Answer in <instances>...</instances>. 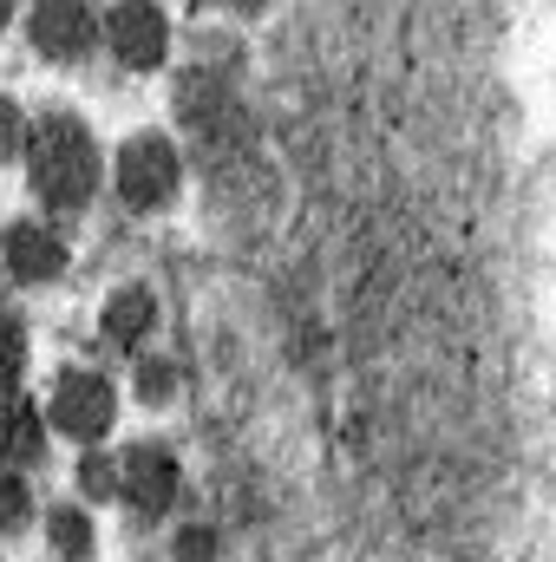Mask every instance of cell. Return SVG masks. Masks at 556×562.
<instances>
[{"mask_svg":"<svg viewBox=\"0 0 556 562\" xmlns=\"http://www.w3.org/2000/svg\"><path fill=\"white\" fill-rule=\"evenodd\" d=\"M26 177H33L46 210L79 216L92 203V190H99V144H92V132L73 112L33 119V132H26Z\"/></svg>","mask_w":556,"mask_h":562,"instance_id":"cell-1","label":"cell"},{"mask_svg":"<svg viewBox=\"0 0 556 562\" xmlns=\"http://www.w3.org/2000/svg\"><path fill=\"white\" fill-rule=\"evenodd\" d=\"M184 183V157L164 132H132L119 144V196L132 210H164Z\"/></svg>","mask_w":556,"mask_h":562,"instance_id":"cell-2","label":"cell"},{"mask_svg":"<svg viewBox=\"0 0 556 562\" xmlns=\"http://www.w3.org/2000/svg\"><path fill=\"white\" fill-rule=\"evenodd\" d=\"M112 413H119L112 380H105V373H86V367H66L59 386H53V406H46V419L59 425V431H73L79 445L105 438V431H112Z\"/></svg>","mask_w":556,"mask_h":562,"instance_id":"cell-3","label":"cell"},{"mask_svg":"<svg viewBox=\"0 0 556 562\" xmlns=\"http://www.w3.org/2000/svg\"><path fill=\"white\" fill-rule=\"evenodd\" d=\"M26 33H33V46L46 53V59H86L92 53V40L105 33V20H92V7H79V0H46V7H33L26 13Z\"/></svg>","mask_w":556,"mask_h":562,"instance_id":"cell-4","label":"cell"},{"mask_svg":"<svg viewBox=\"0 0 556 562\" xmlns=\"http://www.w3.org/2000/svg\"><path fill=\"white\" fill-rule=\"evenodd\" d=\"M125 504H132V517H164L170 504H177V451L170 445H132L125 451V491H119Z\"/></svg>","mask_w":556,"mask_h":562,"instance_id":"cell-5","label":"cell"},{"mask_svg":"<svg viewBox=\"0 0 556 562\" xmlns=\"http://www.w3.org/2000/svg\"><path fill=\"white\" fill-rule=\"evenodd\" d=\"M164 13L157 7H144V0H125V7H112L105 13V40H112V53L125 59V66H157L164 59Z\"/></svg>","mask_w":556,"mask_h":562,"instance_id":"cell-6","label":"cell"},{"mask_svg":"<svg viewBox=\"0 0 556 562\" xmlns=\"http://www.w3.org/2000/svg\"><path fill=\"white\" fill-rule=\"evenodd\" d=\"M7 269L20 281H53L66 269L59 229H46V223H13V229H7Z\"/></svg>","mask_w":556,"mask_h":562,"instance_id":"cell-7","label":"cell"},{"mask_svg":"<svg viewBox=\"0 0 556 562\" xmlns=\"http://www.w3.org/2000/svg\"><path fill=\"white\" fill-rule=\"evenodd\" d=\"M151 327H157V294H151L144 281H125V288L105 301V340L125 347V353H138V340Z\"/></svg>","mask_w":556,"mask_h":562,"instance_id":"cell-8","label":"cell"},{"mask_svg":"<svg viewBox=\"0 0 556 562\" xmlns=\"http://www.w3.org/2000/svg\"><path fill=\"white\" fill-rule=\"evenodd\" d=\"M46 451V425L33 413V400H7L0 406V458L7 464H40Z\"/></svg>","mask_w":556,"mask_h":562,"instance_id":"cell-9","label":"cell"},{"mask_svg":"<svg viewBox=\"0 0 556 562\" xmlns=\"http://www.w3.org/2000/svg\"><path fill=\"white\" fill-rule=\"evenodd\" d=\"M46 537H53V550H59V557H73V562L92 557V524H86V510H79V504H59V510L46 517Z\"/></svg>","mask_w":556,"mask_h":562,"instance_id":"cell-10","label":"cell"},{"mask_svg":"<svg viewBox=\"0 0 556 562\" xmlns=\"http://www.w3.org/2000/svg\"><path fill=\"white\" fill-rule=\"evenodd\" d=\"M79 491H86V497H112V491H125V464H112L105 451H86V458H79Z\"/></svg>","mask_w":556,"mask_h":562,"instance_id":"cell-11","label":"cell"},{"mask_svg":"<svg viewBox=\"0 0 556 562\" xmlns=\"http://www.w3.org/2000/svg\"><path fill=\"white\" fill-rule=\"evenodd\" d=\"M20 367H26V334H20V321H13V314L0 307V400L13 393Z\"/></svg>","mask_w":556,"mask_h":562,"instance_id":"cell-12","label":"cell"},{"mask_svg":"<svg viewBox=\"0 0 556 562\" xmlns=\"http://www.w3.org/2000/svg\"><path fill=\"white\" fill-rule=\"evenodd\" d=\"M26 517H33V491L20 484V471L0 464V530H20Z\"/></svg>","mask_w":556,"mask_h":562,"instance_id":"cell-13","label":"cell"},{"mask_svg":"<svg viewBox=\"0 0 556 562\" xmlns=\"http://www.w3.org/2000/svg\"><path fill=\"white\" fill-rule=\"evenodd\" d=\"M170 386H177L170 360H138V400H151V406H164V400H170Z\"/></svg>","mask_w":556,"mask_h":562,"instance_id":"cell-14","label":"cell"},{"mask_svg":"<svg viewBox=\"0 0 556 562\" xmlns=\"http://www.w3.org/2000/svg\"><path fill=\"white\" fill-rule=\"evenodd\" d=\"M177 562H216V537H210L203 524H190V530L177 537Z\"/></svg>","mask_w":556,"mask_h":562,"instance_id":"cell-15","label":"cell"},{"mask_svg":"<svg viewBox=\"0 0 556 562\" xmlns=\"http://www.w3.org/2000/svg\"><path fill=\"white\" fill-rule=\"evenodd\" d=\"M20 144H26V132H20V112H13V99L0 92V164H7Z\"/></svg>","mask_w":556,"mask_h":562,"instance_id":"cell-16","label":"cell"},{"mask_svg":"<svg viewBox=\"0 0 556 562\" xmlns=\"http://www.w3.org/2000/svg\"><path fill=\"white\" fill-rule=\"evenodd\" d=\"M0 26H7V7H0Z\"/></svg>","mask_w":556,"mask_h":562,"instance_id":"cell-17","label":"cell"}]
</instances>
